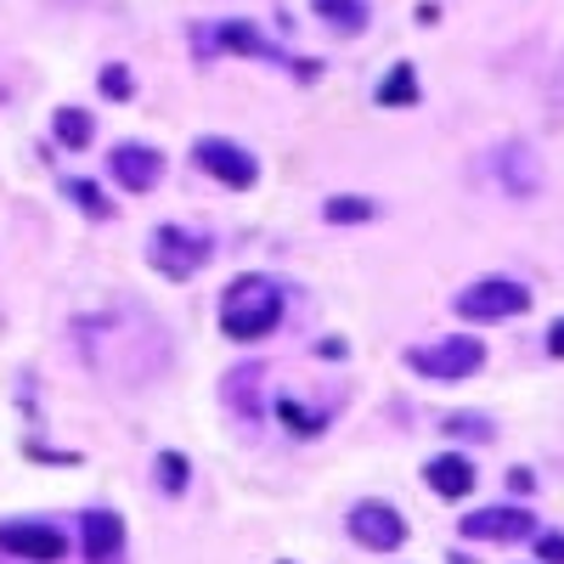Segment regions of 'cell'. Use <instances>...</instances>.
Here are the masks:
<instances>
[{"label":"cell","instance_id":"30bf717a","mask_svg":"<svg viewBox=\"0 0 564 564\" xmlns=\"http://www.w3.org/2000/svg\"><path fill=\"white\" fill-rule=\"evenodd\" d=\"M497 181H502V193L520 198V204H531L542 193V164H536V153L525 148V141H508V148L497 153Z\"/></svg>","mask_w":564,"mask_h":564},{"label":"cell","instance_id":"9c48e42d","mask_svg":"<svg viewBox=\"0 0 564 564\" xmlns=\"http://www.w3.org/2000/svg\"><path fill=\"white\" fill-rule=\"evenodd\" d=\"M108 170H113V181L124 186V193H153L159 175H164V159H159V148H141V141H124V148H113Z\"/></svg>","mask_w":564,"mask_h":564},{"label":"cell","instance_id":"7c38bea8","mask_svg":"<svg viewBox=\"0 0 564 564\" xmlns=\"http://www.w3.org/2000/svg\"><path fill=\"white\" fill-rule=\"evenodd\" d=\"M423 480H430V491H441V497H468L480 475H475V463H468V457L446 452V457H430V468H423Z\"/></svg>","mask_w":564,"mask_h":564},{"label":"cell","instance_id":"44dd1931","mask_svg":"<svg viewBox=\"0 0 564 564\" xmlns=\"http://www.w3.org/2000/svg\"><path fill=\"white\" fill-rule=\"evenodd\" d=\"M102 90H108V97H113V102H124V97H130V90H135V85H130V74H124V63H113V68L102 74Z\"/></svg>","mask_w":564,"mask_h":564},{"label":"cell","instance_id":"603a6c76","mask_svg":"<svg viewBox=\"0 0 564 564\" xmlns=\"http://www.w3.org/2000/svg\"><path fill=\"white\" fill-rule=\"evenodd\" d=\"M536 558H542V564H564V536H558V531L536 536Z\"/></svg>","mask_w":564,"mask_h":564},{"label":"cell","instance_id":"8992f818","mask_svg":"<svg viewBox=\"0 0 564 564\" xmlns=\"http://www.w3.org/2000/svg\"><path fill=\"white\" fill-rule=\"evenodd\" d=\"M204 260H209V249H204V238H193V231H181V226H159V231H153V265H159L164 276L186 282Z\"/></svg>","mask_w":564,"mask_h":564},{"label":"cell","instance_id":"d4e9b609","mask_svg":"<svg viewBox=\"0 0 564 564\" xmlns=\"http://www.w3.org/2000/svg\"><path fill=\"white\" fill-rule=\"evenodd\" d=\"M508 486H513V491H531L536 480H531V468H513V475H508Z\"/></svg>","mask_w":564,"mask_h":564},{"label":"cell","instance_id":"4fadbf2b","mask_svg":"<svg viewBox=\"0 0 564 564\" xmlns=\"http://www.w3.org/2000/svg\"><path fill=\"white\" fill-rule=\"evenodd\" d=\"M322 23H334L339 34H361L367 29V0H311Z\"/></svg>","mask_w":564,"mask_h":564},{"label":"cell","instance_id":"ac0fdd59","mask_svg":"<svg viewBox=\"0 0 564 564\" xmlns=\"http://www.w3.org/2000/svg\"><path fill=\"white\" fill-rule=\"evenodd\" d=\"M68 198H74L85 215H97V220H108V215H113V204L102 198V186H97V181H68Z\"/></svg>","mask_w":564,"mask_h":564},{"label":"cell","instance_id":"6da1fadb","mask_svg":"<svg viewBox=\"0 0 564 564\" xmlns=\"http://www.w3.org/2000/svg\"><path fill=\"white\" fill-rule=\"evenodd\" d=\"M276 322H282L276 282H265V276H238V282L226 289V305H220L226 339H265Z\"/></svg>","mask_w":564,"mask_h":564},{"label":"cell","instance_id":"2e32d148","mask_svg":"<svg viewBox=\"0 0 564 564\" xmlns=\"http://www.w3.org/2000/svg\"><path fill=\"white\" fill-rule=\"evenodd\" d=\"M220 45L226 52H249V57H276V45H265L249 23H220Z\"/></svg>","mask_w":564,"mask_h":564},{"label":"cell","instance_id":"5bb4252c","mask_svg":"<svg viewBox=\"0 0 564 564\" xmlns=\"http://www.w3.org/2000/svg\"><path fill=\"white\" fill-rule=\"evenodd\" d=\"M379 102H384V108H412V102H417V74H412V63H395V68H390V79L379 85Z\"/></svg>","mask_w":564,"mask_h":564},{"label":"cell","instance_id":"5b68a950","mask_svg":"<svg viewBox=\"0 0 564 564\" xmlns=\"http://www.w3.org/2000/svg\"><path fill=\"white\" fill-rule=\"evenodd\" d=\"M193 159H198V170L204 175H215V181H226V186H254V175H260V164L238 148V141H220V135H204L198 148H193Z\"/></svg>","mask_w":564,"mask_h":564},{"label":"cell","instance_id":"ffe728a7","mask_svg":"<svg viewBox=\"0 0 564 564\" xmlns=\"http://www.w3.org/2000/svg\"><path fill=\"white\" fill-rule=\"evenodd\" d=\"M276 417H282V423H294V435H316V430H322V417H311V412L294 406V401H276Z\"/></svg>","mask_w":564,"mask_h":564},{"label":"cell","instance_id":"ba28073f","mask_svg":"<svg viewBox=\"0 0 564 564\" xmlns=\"http://www.w3.org/2000/svg\"><path fill=\"white\" fill-rule=\"evenodd\" d=\"M463 536H475V542H525V536H536V520H531V508H480V513L463 520Z\"/></svg>","mask_w":564,"mask_h":564},{"label":"cell","instance_id":"3957f363","mask_svg":"<svg viewBox=\"0 0 564 564\" xmlns=\"http://www.w3.org/2000/svg\"><path fill=\"white\" fill-rule=\"evenodd\" d=\"M452 305H457L463 322H508V316L531 311V294H525V282H513V276H486V282H468Z\"/></svg>","mask_w":564,"mask_h":564},{"label":"cell","instance_id":"7402d4cb","mask_svg":"<svg viewBox=\"0 0 564 564\" xmlns=\"http://www.w3.org/2000/svg\"><path fill=\"white\" fill-rule=\"evenodd\" d=\"M446 430H452V435H475V441H491V423H486V417H452Z\"/></svg>","mask_w":564,"mask_h":564},{"label":"cell","instance_id":"8fae6325","mask_svg":"<svg viewBox=\"0 0 564 564\" xmlns=\"http://www.w3.org/2000/svg\"><path fill=\"white\" fill-rule=\"evenodd\" d=\"M85 558L90 564H113L119 558V547H124V520L113 508H97V513H85Z\"/></svg>","mask_w":564,"mask_h":564},{"label":"cell","instance_id":"9a60e30c","mask_svg":"<svg viewBox=\"0 0 564 564\" xmlns=\"http://www.w3.org/2000/svg\"><path fill=\"white\" fill-rule=\"evenodd\" d=\"M372 215H379V204H372V198H356V193L322 204V220H334V226H361V220H372Z\"/></svg>","mask_w":564,"mask_h":564},{"label":"cell","instance_id":"cb8c5ba5","mask_svg":"<svg viewBox=\"0 0 564 564\" xmlns=\"http://www.w3.org/2000/svg\"><path fill=\"white\" fill-rule=\"evenodd\" d=\"M547 356H558V361H564V316L547 327Z\"/></svg>","mask_w":564,"mask_h":564},{"label":"cell","instance_id":"7a4b0ae2","mask_svg":"<svg viewBox=\"0 0 564 564\" xmlns=\"http://www.w3.org/2000/svg\"><path fill=\"white\" fill-rule=\"evenodd\" d=\"M406 367L423 372V379H435V384H457V379H475V372L486 367V345L480 339H435V345H417L406 350Z\"/></svg>","mask_w":564,"mask_h":564},{"label":"cell","instance_id":"277c9868","mask_svg":"<svg viewBox=\"0 0 564 564\" xmlns=\"http://www.w3.org/2000/svg\"><path fill=\"white\" fill-rule=\"evenodd\" d=\"M350 536L372 553H395L406 542V520L390 508V502H356L350 508Z\"/></svg>","mask_w":564,"mask_h":564},{"label":"cell","instance_id":"52a82bcc","mask_svg":"<svg viewBox=\"0 0 564 564\" xmlns=\"http://www.w3.org/2000/svg\"><path fill=\"white\" fill-rule=\"evenodd\" d=\"M0 547L18 553V558H34V564H57L68 553V536L57 525H34V520H18V525H0Z\"/></svg>","mask_w":564,"mask_h":564},{"label":"cell","instance_id":"d6986e66","mask_svg":"<svg viewBox=\"0 0 564 564\" xmlns=\"http://www.w3.org/2000/svg\"><path fill=\"white\" fill-rule=\"evenodd\" d=\"M186 475H193V468H186V457L181 452H164L159 457V486L175 497V491H186Z\"/></svg>","mask_w":564,"mask_h":564},{"label":"cell","instance_id":"e0dca14e","mask_svg":"<svg viewBox=\"0 0 564 564\" xmlns=\"http://www.w3.org/2000/svg\"><path fill=\"white\" fill-rule=\"evenodd\" d=\"M52 130H57L63 148H85V141H90V113H79V108H57Z\"/></svg>","mask_w":564,"mask_h":564}]
</instances>
